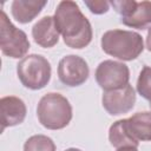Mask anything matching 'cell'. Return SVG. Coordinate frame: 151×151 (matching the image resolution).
Listing matches in <instances>:
<instances>
[{"mask_svg": "<svg viewBox=\"0 0 151 151\" xmlns=\"http://www.w3.org/2000/svg\"><path fill=\"white\" fill-rule=\"evenodd\" d=\"M94 77L100 88L104 91H113L129 84L130 70L124 63L104 60L97 66Z\"/></svg>", "mask_w": 151, "mask_h": 151, "instance_id": "52a82bcc", "label": "cell"}, {"mask_svg": "<svg viewBox=\"0 0 151 151\" xmlns=\"http://www.w3.org/2000/svg\"><path fill=\"white\" fill-rule=\"evenodd\" d=\"M84 4L93 14H104L110 8V2L105 0H85Z\"/></svg>", "mask_w": 151, "mask_h": 151, "instance_id": "e0dca14e", "label": "cell"}, {"mask_svg": "<svg viewBox=\"0 0 151 151\" xmlns=\"http://www.w3.org/2000/svg\"><path fill=\"white\" fill-rule=\"evenodd\" d=\"M116 151H138V149L136 146H122L118 147Z\"/></svg>", "mask_w": 151, "mask_h": 151, "instance_id": "d6986e66", "label": "cell"}, {"mask_svg": "<svg viewBox=\"0 0 151 151\" xmlns=\"http://www.w3.org/2000/svg\"><path fill=\"white\" fill-rule=\"evenodd\" d=\"M126 127L136 142L151 140V112H137L126 118Z\"/></svg>", "mask_w": 151, "mask_h": 151, "instance_id": "7c38bea8", "label": "cell"}, {"mask_svg": "<svg viewBox=\"0 0 151 151\" xmlns=\"http://www.w3.org/2000/svg\"><path fill=\"white\" fill-rule=\"evenodd\" d=\"M24 151H55V144L45 134H34L25 142Z\"/></svg>", "mask_w": 151, "mask_h": 151, "instance_id": "9a60e30c", "label": "cell"}, {"mask_svg": "<svg viewBox=\"0 0 151 151\" xmlns=\"http://www.w3.org/2000/svg\"><path fill=\"white\" fill-rule=\"evenodd\" d=\"M51 64L40 54H28L17 65V74L21 84L29 90L44 88L51 79Z\"/></svg>", "mask_w": 151, "mask_h": 151, "instance_id": "277c9868", "label": "cell"}, {"mask_svg": "<svg viewBox=\"0 0 151 151\" xmlns=\"http://www.w3.org/2000/svg\"><path fill=\"white\" fill-rule=\"evenodd\" d=\"M59 32L55 26L54 18L46 15L38 20L32 27V37L35 44L44 48H50L59 41Z\"/></svg>", "mask_w": 151, "mask_h": 151, "instance_id": "8fae6325", "label": "cell"}, {"mask_svg": "<svg viewBox=\"0 0 151 151\" xmlns=\"http://www.w3.org/2000/svg\"><path fill=\"white\" fill-rule=\"evenodd\" d=\"M90 74L88 65L79 55L68 54L61 58L58 64V77L59 80L71 87L83 85Z\"/></svg>", "mask_w": 151, "mask_h": 151, "instance_id": "ba28073f", "label": "cell"}, {"mask_svg": "<svg viewBox=\"0 0 151 151\" xmlns=\"http://www.w3.org/2000/svg\"><path fill=\"white\" fill-rule=\"evenodd\" d=\"M134 103L136 92L130 84L119 90L104 91L101 97L103 107L111 116H118L131 111L134 106Z\"/></svg>", "mask_w": 151, "mask_h": 151, "instance_id": "9c48e42d", "label": "cell"}, {"mask_svg": "<svg viewBox=\"0 0 151 151\" xmlns=\"http://www.w3.org/2000/svg\"><path fill=\"white\" fill-rule=\"evenodd\" d=\"M29 46L26 33L15 27L2 9L0 14V48L2 54L13 59L25 58Z\"/></svg>", "mask_w": 151, "mask_h": 151, "instance_id": "5b68a950", "label": "cell"}, {"mask_svg": "<svg viewBox=\"0 0 151 151\" xmlns=\"http://www.w3.org/2000/svg\"><path fill=\"white\" fill-rule=\"evenodd\" d=\"M137 92L146 100L151 101V67L144 66L137 79Z\"/></svg>", "mask_w": 151, "mask_h": 151, "instance_id": "2e32d148", "label": "cell"}, {"mask_svg": "<svg viewBox=\"0 0 151 151\" xmlns=\"http://www.w3.org/2000/svg\"><path fill=\"white\" fill-rule=\"evenodd\" d=\"M100 45L106 54L123 61H131L138 58L144 50L142 35L126 29L106 31L101 37Z\"/></svg>", "mask_w": 151, "mask_h": 151, "instance_id": "7a4b0ae2", "label": "cell"}, {"mask_svg": "<svg viewBox=\"0 0 151 151\" xmlns=\"http://www.w3.org/2000/svg\"><path fill=\"white\" fill-rule=\"evenodd\" d=\"M46 4L45 0H14L11 5V12L18 22L28 24L41 12Z\"/></svg>", "mask_w": 151, "mask_h": 151, "instance_id": "4fadbf2b", "label": "cell"}, {"mask_svg": "<svg viewBox=\"0 0 151 151\" xmlns=\"http://www.w3.org/2000/svg\"><path fill=\"white\" fill-rule=\"evenodd\" d=\"M1 131L6 127L19 125L24 122L27 109L22 99L14 96H6L0 99Z\"/></svg>", "mask_w": 151, "mask_h": 151, "instance_id": "30bf717a", "label": "cell"}, {"mask_svg": "<svg viewBox=\"0 0 151 151\" xmlns=\"http://www.w3.org/2000/svg\"><path fill=\"white\" fill-rule=\"evenodd\" d=\"M40 124L48 130H61L72 119V106L60 93L50 92L41 97L37 106Z\"/></svg>", "mask_w": 151, "mask_h": 151, "instance_id": "3957f363", "label": "cell"}, {"mask_svg": "<svg viewBox=\"0 0 151 151\" xmlns=\"http://www.w3.org/2000/svg\"><path fill=\"white\" fill-rule=\"evenodd\" d=\"M150 109H151V101H150Z\"/></svg>", "mask_w": 151, "mask_h": 151, "instance_id": "44dd1931", "label": "cell"}, {"mask_svg": "<svg viewBox=\"0 0 151 151\" xmlns=\"http://www.w3.org/2000/svg\"><path fill=\"white\" fill-rule=\"evenodd\" d=\"M53 18L58 32L68 47L80 50L91 42L93 35L91 24L74 1H60Z\"/></svg>", "mask_w": 151, "mask_h": 151, "instance_id": "6da1fadb", "label": "cell"}, {"mask_svg": "<svg viewBox=\"0 0 151 151\" xmlns=\"http://www.w3.org/2000/svg\"><path fill=\"white\" fill-rule=\"evenodd\" d=\"M110 5L120 15V22L125 26L137 29L151 26V1L112 0Z\"/></svg>", "mask_w": 151, "mask_h": 151, "instance_id": "8992f818", "label": "cell"}, {"mask_svg": "<svg viewBox=\"0 0 151 151\" xmlns=\"http://www.w3.org/2000/svg\"><path fill=\"white\" fill-rule=\"evenodd\" d=\"M146 48L149 52H151V27H149L146 34Z\"/></svg>", "mask_w": 151, "mask_h": 151, "instance_id": "ac0fdd59", "label": "cell"}, {"mask_svg": "<svg viewBox=\"0 0 151 151\" xmlns=\"http://www.w3.org/2000/svg\"><path fill=\"white\" fill-rule=\"evenodd\" d=\"M109 140L112 146L122 147V146H138V142H136L129 133L126 127V119H119L114 122L109 129Z\"/></svg>", "mask_w": 151, "mask_h": 151, "instance_id": "5bb4252c", "label": "cell"}, {"mask_svg": "<svg viewBox=\"0 0 151 151\" xmlns=\"http://www.w3.org/2000/svg\"><path fill=\"white\" fill-rule=\"evenodd\" d=\"M65 151H81L80 149H77V147H68V149H66Z\"/></svg>", "mask_w": 151, "mask_h": 151, "instance_id": "ffe728a7", "label": "cell"}]
</instances>
